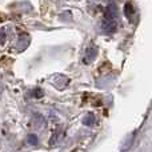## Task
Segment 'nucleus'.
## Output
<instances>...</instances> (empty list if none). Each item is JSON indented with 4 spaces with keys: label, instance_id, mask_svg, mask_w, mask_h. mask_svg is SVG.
<instances>
[{
    "label": "nucleus",
    "instance_id": "20e7f679",
    "mask_svg": "<svg viewBox=\"0 0 152 152\" xmlns=\"http://www.w3.org/2000/svg\"><path fill=\"white\" fill-rule=\"evenodd\" d=\"M94 121H95L94 115H91V116H87V118L84 119V124H87V126H92V124H94Z\"/></svg>",
    "mask_w": 152,
    "mask_h": 152
},
{
    "label": "nucleus",
    "instance_id": "f257e3e1",
    "mask_svg": "<svg viewBox=\"0 0 152 152\" xmlns=\"http://www.w3.org/2000/svg\"><path fill=\"white\" fill-rule=\"evenodd\" d=\"M116 19H118V7H116L115 3H110L105 8V13H104V19L103 21L105 23H116Z\"/></svg>",
    "mask_w": 152,
    "mask_h": 152
},
{
    "label": "nucleus",
    "instance_id": "39448f33",
    "mask_svg": "<svg viewBox=\"0 0 152 152\" xmlns=\"http://www.w3.org/2000/svg\"><path fill=\"white\" fill-rule=\"evenodd\" d=\"M5 42V34H3V32H0V44L1 43Z\"/></svg>",
    "mask_w": 152,
    "mask_h": 152
},
{
    "label": "nucleus",
    "instance_id": "f03ea898",
    "mask_svg": "<svg viewBox=\"0 0 152 152\" xmlns=\"http://www.w3.org/2000/svg\"><path fill=\"white\" fill-rule=\"evenodd\" d=\"M124 15H126V18L128 19V20L132 19V16H134V5H132L131 3H127V4L124 5Z\"/></svg>",
    "mask_w": 152,
    "mask_h": 152
},
{
    "label": "nucleus",
    "instance_id": "7ed1b4c3",
    "mask_svg": "<svg viewBox=\"0 0 152 152\" xmlns=\"http://www.w3.org/2000/svg\"><path fill=\"white\" fill-rule=\"evenodd\" d=\"M27 140H28V143H31L32 145H36V143H37V137H36V135H28Z\"/></svg>",
    "mask_w": 152,
    "mask_h": 152
}]
</instances>
